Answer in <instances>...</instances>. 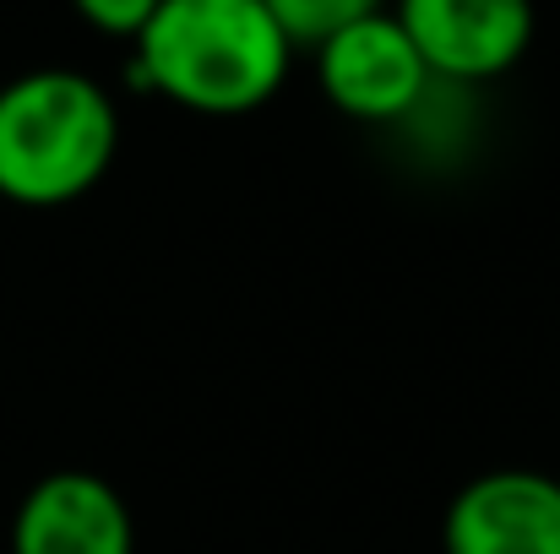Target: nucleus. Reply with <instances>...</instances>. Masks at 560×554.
<instances>
[{"label":"nucleus","instance_id":"obj_2","mask_svg":"<svg viewBox=\"0 0 560 554\" xmlns=\"http://www.w3.org/2000/svg\"><path fill=\"white\" fill-rule=\"evenodd\" d=\"M120 153L115 98L66 66L22 71L0 87V196L66 207L109 175Z\"/></svg>","mask_w":560,"mask_h":554},{"label":"nucleus","instance_id":"obj_1","mask_svg":"<svg viewBox=\"0 0 560 554\" xmlns=\"http://www.w3.org/2000/svg\"><path fill=\"white\" fill-rule=\"evenodd\" d=\"M131 44L137 87L164 93L190 115L261 109L294 60L267 0H164Z\"/></svg>","mask_w":560,"mask_h":554},{"label":"nucleus","instance_id":"obj_6","mask_svg":"<svg viewBox=\"0 0 560 554\" xmlns=\"http://www.w3.org/2000/svg\"><path fill=\"white\" fill-rule=\"evenodd\" d=\"M11 554H137V522L104 473L60 468L22 495Z\"/></svg>","mask_w":560,"mask_h":554},{"label":"nucleus","instance_id":"obj_3","mask_svg":"<svg viewBox=\"0 0 560 554\" xmlns=\"http://www.w3.org/2000/svg\"><path fill=\"white\" fill-rule=\"evenodd\" d=\"M316 82L332 109L365 126H397L419 115L435 87L397 11H375L365 22L332 33L327 44H316Z\"/></svg>","mask_w":560,"mask_h":554},{"label":"nucleus","instance_id":"obj_8","mask_svg":"<svg viewBox=\"0 0 560 554\" xmlns=\"http://www.w3.org/2000/svg\"><path fill=\"white\" fill-rule=\"evenodd\" d=\"M71 5H77V16L88 27H98L109 38H137L164 0H71Z\"/></svg>","mask_w":560,"mask_h":554},{"label":"nucleus","instance_id":"obj_7","mask_svg":"<svg viewBox=\"0 0 560 554\" xmlns=\"http://www.w3.org/2000/svg\"><path fill=\"white\" fill-rule=\"evenodd\" d=\"M267 11L278 16V27L289 33V44L300 49H316V44H327L332 33H343V27H354V22H365L375 11H386V0H267Z\"/></svg>","mask_w":560,"mask_h":554},{"label":"nucleus","instance_id":"obj_4","mask_svg":"<svg viewBox=\"0 0 560 554\" xmlns=\"http://www.w3.org/2000/svg\"><path fill=\"white\" fill-rule=\"evenodd\" d=\"M397 22L413 38L435 82H495L534 44V0H397Z\"/></svg>","mask_w":560,"mask_h":554},{"label":"nucleus","instance_id":"obj_5","mask_svg":"<svg viewBox=\"0 0 560 554\" xmlns=\"http://www.w3.org/2000/svg\"><path fill=\"white\" fill-rule=\"evenodd\" d=\"M446 554H560V479L495 468L463 484L441 522Z\"/></svg>","mask_w":560,"mask_h":554}]
</instances>
